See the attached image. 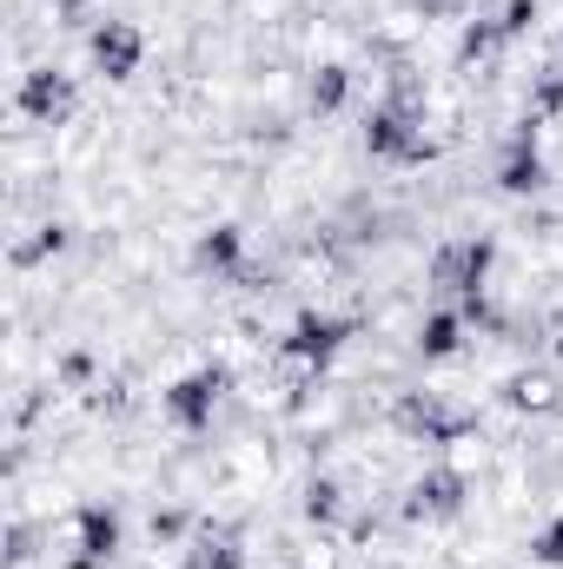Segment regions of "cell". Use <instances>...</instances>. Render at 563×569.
<instances>
[{
    "mask_svg": "<svg viewBox=\"0 0 563 569\" xmlns=\"http://www.w3.org/2000/svg\"><path fill=\"white\" fill-rule=\"evenodd\" d=\"M233 385H239V371H233L226 358H206V365H192L186 378H172V385L159 391V418L172 430H186V437H206L213 418L226 411Z\"/></svg>",
    "mask_w": 563,
    "mask_h": 569,
    "instance_id": "1",
    "label": "cell"
},
{
    "mask_svg": "<svg viewBox=\"0 0 563 569\" xmlns=\"http://www.w3.org/2000/svg\"><path fill=\"white\" fill-rule=\"evenodd\" d=\"M491 266H497V239H451L437 246L424 279L437 284V298L471 305V298H491Z\"/></svg>",
    "mask_w": 563,
    "mask_h": 569,
    "instance_id": "2",
    "label": "cell"
},
{
    "mask_svg": "<svg viewBox=\"0 0 563 569\" xmlns=\"http://www.w3.org/2000/svg\"><path fill=\"white\" fill-rule=\"evenodd\" d=\"M13 113H20L27 127H47V133L67 127V120L80 113V87H73V73L53 67V60H47V67H27L20 87H13Z\"/></svg>",
    "mask_w": 563,
    "mask_h": 569,
    "instance_id": "3",
    "label": "cell"
},
{
    "mask_svg": "<svg viewBox=\"0 0 563 569\" xmlns=\"http://www.w3.org/2000/svg\"><path fill=\"white\" fill-rule=\"evenodd\" d=\"M464 510H471V477L451 470L444 457L424 463L418 477H412V490H405V523H451Z\"/></svg>",
    "mask_w": 563,
    "mask_h": 569,
    "instance_id": "4",
    "label": "cell"
},
{
    "mask_svg": "<svg viewBox=\"0 0 563 569\" xmlns=\"http://www.w3.org/2000/svg\"><path fill=\"white\" fill-rule=\"evenodd\" d=\"M120 550H127L120 503H73V557H67V569H107Z\"/></svg>",
    "mask_w": 563,
    "mask_h": 569,
    "instance_id": "5",
    "label": "cell"
},
{
    "mask_svg": "<svg viewBox=\"0 0 563 569\" xmlns=\"http://www.w3.org/2000/svg\"><path fill=\"white\" fill-rule=\"evenodd\" d=\"M504 53H511V33L497 27V13L484 7H471L464 20H457V47H451V73H464V80H491L497 67H504Z\"/></svg>",
    "mask_w": 563,
    "mask_h": 569,
    "instance_id": "6",
    "label": "cell"
},
{
    "mask_svg": "<svg viewBox=\"0 0 563 569\" xmlns=\"http://www.w3.org/2000/svg\"><path fill=\"white\" fill-rule=\"evenodd\" d=\"M87 60H93L100 80L127 87V80L140 73V60H146V33L134 27V20H100V27L87 33Z\"/></svg>",
    "mask_w": 563,
    "mask_h": 569,
    "instance_id": "7",
    "label": "cell"
},
{
    "mask_svg": "<svg viewBox=\"0 0 563 569\" xmlns=\"http://www.w3.org/2000/svg\"><path fill=\"white\" fill-rule=\"evenodd\" d=\"M464 331H471L464 305L437 298L431 311H418V325H412V358H424V365H451V358L464 351Z\"/></svg>",
    "mask_w": 563,
    "mask_h": 569,
    "instance_id": "8",
    "label": "cell"
},
{
    "mask_svg": "<svg viewBox=\"0 0 563 569\" xmlns=\"http://www.w3.org/2000/svg\"><path fill=\"white\" fill-rule=\"evenodd\" d=\"M192 272L213 284H239L246 279V226H206L199 239H192Z\"/></svg>",
    "mask_w": 563,
    "mask_h": 569,
    "instance_id": "9",
    "label": "cell"
},
{
    "mask_svg": "<svg viewBox=\"0 0 563 569\" xmlns=\"http://www.w3.org/2000/svg\"><path fill=\"white\" fill-rule=\"evenodd\" d=\"M491 179H497L504 199H537L551 186V159H544V146L531 140V133H517V140L497 152V172Z\"/></svg>",
    "mask_w": 563,
    "mask_h": 569,
    "instance_id": "10",
    "label": "cell"
},
{
    "mask_svg": "<svg viewBox=\"0 0 563 569\" xmlns=\"http://www.w3.org/2000/svg\"><path fill=\"white\" fill-rule=\"evenodd\" d=\"M504 405L517 418H563V378L551 365H517L504 378Z\"/></svg>",
    "mask_w": 563,
    "mask_h": 569,
    "instance_id": "11",
    "label": "cell"
},
{
    "mask_svg": "<svg viewBox=\"0 0 563 569\" xmlns=\"http://www.w3.org/2000/svg\"><path fill=\"white\" fill-rule=\"evenodd\" d=\"M352 87H358L352 60H318L305 73V120H338L352 107Z\"/></svg>",
    "mask_w": 563,
    "mask_h": 569,
    "instance_id": "12",
    "label": "cell"
},
{
    "mask_svg": "<svg viewBox=\"0 0 563 569\" xmlns=\"http://www.w3.org/2000/svg\"><path fill=\"white\" fill-rule=\"evenodd\" d=\"M345 510H352V497H345V477H338V470H312V477H305V490H298V517H305L312 530L338 537Z\"/></svg>",
    "mask_w": 563,
    "mask_h": 569,
    "instance_id": "13",
    "label": "cell"
},
{
    "mask_svg": "<svg viewBox=\"0 0 563 569\" xmlns=\"http://www.w3.org/2000/svg\"><path fill=\"white\" fill-rule=\"evenodd\" d=\"M67 246H73V226H67V219H40L27 239H13L7 266H13V272H33V266H53Z\"/></svg>",
    "mask_w": 563,
    "mask_h": 569,
    "instance_id": "14",
    "label": "cell"
},
{
    "mask_svg": "<svg viewBox=\"0 0 563 569\" xmlns=\"http://www.w3.org/2000/svg\"><path fill=\"white\" fill-rule=\"evenodd\" d=\"M437 457H444V463H451V470H464V477H471V483H477V477H484V470H491V437H484V430L471 425V430H457V437H451V443H444V450H437Z\"/></svg>",
    "mask_w": 563,
    "mask_h": 569,
    "instance_id": "15",
    "label": "cell"
},
{
    "mask_svg": "<svg viewBox=\"0 0 563 569\" xmlns=\"http://www.w3.org/2000/svg\"><path fill=\"white\" fill-rule=\"evenodd\" d=\"M524 557H531V569H563V517H551V523L524 543Z\"/></svg>",
    "mask_w": 563,
    "mask_h": 569,
    "instance_id": "16",
    "label": "cell"
},
{
    "mask_svg": "<svg viewBox=\"0 0 563 569\" xmlns=\"http://www.w3.org/2000/svg\"><path fill=\"white\" fill-rule=\"evenodd\" d=\"M484 7H497V0H484Z\"/></svg>",
    "mask_w": 563,
    "mask_h": 569,
    "instance_id": "17",
    "label": "cell"
}]
</instances>
